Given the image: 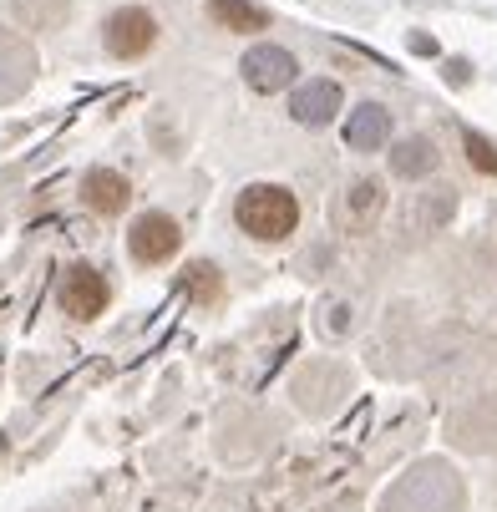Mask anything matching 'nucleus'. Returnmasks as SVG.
I'll return each instance as SVG.
<instances>
[{
    "instance_id": "obj_11",
    "label": "nucleus",
    "mask_w": 497,
    "mask_h": 512,
    "mask_svg": "<svg viewBox=\"0 0 497 512\" xmlns=\"http://www.w3.org/2000/svg\"><path fill=\"white\" fill-rule=\"evenodd\" d=\"M381 203H386L381 183H371V178L355 183V188H350V229H366V218H376Z\"/></svg>"
},
{
    "instance_id": "obj_5",
    "label": "nucleus",
    "mask_w": 497,
    "mask_h": 512,
    "mask_svg": "<svg viewBox=\"0 0 497 512\" xmlns=\"http://www.w3.org/2000/svg\"><path fill=\"white\" fill-rule=\"evenodd\" d=\"M239 71H244V82L254 87V92H284V87H290L295 82V56L290 51H284V46H249L244 51V61H239Z\"/></svg>"
},
{
    "instance_id": "obj_8",
    "label": "nucleus",
    "mask_w": 497,
    "mask_h": 512,
    "mask_svg": "<svg viewBox=\"0 0 497 512\" xmlns=\"http://www.w3.org/2000/svg\"><path fill=\"white\" fill-rule=\"evenodd\" d=\"M82 198H87V208H92V213L117 218V213L127 208L132 188H127V178H122V173H112V168H92V173H87V183H82Z\"/></svg>"
},
{
    "instance_id": "obj_2",
    "label": "nucleus",
    "mask_w": 497,
    "mask_h": 512,
    "mask_svg": "<svg viewBox=\"0 0 497 512\" xmlns=\"http://www.w3.org/2000/svg\"><path fill=\"white\" fill-rule=\"evenodd\" d=\"M178 244H183V234H178V218H168V213H137V224L127 229V249H132V259L137 264H163V259H173L178 254Z\"/></svg>"
},
{
    "instance_id": "obj_3",
    "label": "nucleus",
    "mask_w": 497,
    "mask_h": 512,
    "mask_svg": "<svg viewBox=\"0 0 497 512\" xmlns=\"http://www.w3.org/2000/svg\"><path fill=\"white\" fill-rule=\"evenodd\" d=\"M102 41H107V51H112V56L132 61V56H142V51H153V41H158V21H153L148 11H142V6H122V11H112V16H107Z\"/></svg>"
},
{
    "instance_id": "obj_12",
    "label": "nucleus",
    "mask_w": 497,
    "mask_h": 512,
    "mask_svg": "<svg viewBox=\"0 0 497 512\" xmlns=\"http://www.w3.org/2000/svg\"><path fill=\"white\" fill-rule=\"evenodd\" d=\"M462 148H467V163H472L477 173H497V148H492L482 132H467V137H462Z\"/></svg>"
},
{
    "instance_id": "obj_10",
    "label": "nucleus",
    "mask_w": 497,
    "mask_h": 512,
    "mask_svg": "<svg viewBox=\"0 0 497 512\" xmlns=\"http://www.w3.org/2000/svg\"><path fill=\"white\" fill-rule=\"evenodd\" d=\"M208 16L224 31H264L269 26V11L249 6V0H208Z\"/></svg>"
},
{
    "instance_id": "obj_7",
    "label": "nucleus",
    "mask_w": 497,
    "mask_h": 512,
    "mask_svg": "<svg viewBox=\"0 0 497 512\" xmlns=\"http://www.w3.org/2000/svg\"><path fill=\"white\" fill-rule=\"evenodd\" d=\"M340 112V87L335 82H305L295 97H290V117L295 122H305V127H325L330 117Z\"/></svg>"
},
{
    "instance_id": "obj_1",
    "label": "nucleus",
    "mask_w": 497,
    "mask_h": 512,
    "mask_svg": "<svg viewBox=\"0 0 497 512\" xmlns=\"http://www.w3.org/2000/svg\"><path fill=\"white\" fill-rule=\"evenodd\" d=\"M234 218H239V229L249 239L279 244V239H290L295 224H300V198L290 188H279V183H249L234 198Z\"/></svg>"
},
{
    "instance_id": "obj_9",
    "label": "nucleus",
    "mask_w": 497,
    "mask_h": 512,
    "mask_svg": "<svg viewBox=\"0 0 497 512\" xmlns=\"http://www.w3.org/2000/svg\"><path fill=\"white\" fill-rule=\"evenodd\" d=\"M432 168H437V148L426 137H401L391 148V173L396 178H426Z\"/></svg>"
},
{
    "instance_id": "obj_6",
    "label": "nucleus",
    "mask_w": 497,
    "mask_h": 512,
    "mask_svg": "<svg viewBox=\"0 0 497 512\" xmlns=\"http://www.w3.org/2000/svg\"><path fill=\"white\" fill-rule=\"evenodd\" d=\"M386 137H391V112H386L381 102H361V107L350 112V122H345V148L376 153Z\"/></svg>"
},
{
    "instance_id": "obj_4",
    "label": "nucleus",
    "mask_w": 497,
    "mask_h": 512,
    "mask_svg": "<svg viewBox=\"0 0 497 512\" xmlns=\"http://www.w3.org/2000/svg\"><path fill=\"white\" fill-rule=\"evenodd\" d=\"M61 310L71 320H97L107 310V279L92 264H71L61 274Z\"/></svg>"
}]
</instances>
